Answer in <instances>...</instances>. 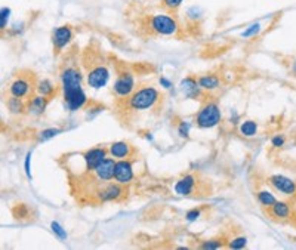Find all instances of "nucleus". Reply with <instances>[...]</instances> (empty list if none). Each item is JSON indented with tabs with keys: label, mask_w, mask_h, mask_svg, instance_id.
<instances>
[{
	"label": "nucleus",
	"mask_w": 296,
	"mask_h": 250,
	"mask_svg": "<svg viewBox=\"0 0 296 250\" xmlns=\"http://www.w3.org/2000/svg\"><path fill=\"white\" fill-rule=\"evenodd\" d=\"M59 87L64 105L70 113H76L87 105V95L83 89V74L76 65H65L59 71Z\"/></svg>",
	"instance_id": "obj_1"
},
{
	"label": "nucleus",
	"mask_w": 296,
	"mask_h": 250,
	"mask_svg": "<svg viewBox=\"0 0 296 250\" xmlns=\"http://www.w3.org/2000/svg\"><path fill=\"white\" fill-rule=\"evenodd\" d=\"M162 95L157 87L154 86H142L139 89H135V92L126 99V107L130 111H145L154 108Z\"/></svg>",
	"instance_id": "obj_2"
},
{
	"label": "nucleus",
	"mask_w": 296,
	"mask_h": 250,
	"mask_svg": "<svg viewBox=\"0 0 296 250\" xmlns=\"http://www.w3.org/2000/svg\"><path fill=\"white\" fill-rule=\"evenodd\" d=\"M147 28L157 36H176L179 33V24L176 18L170 13H156L150 15L147 19Z\"/></svg>",
	"instance_id": "obj_3"
},
{
	"label": "nucleus",
	"mask_w": 296,
	"mask_h": 250,
	"mask_svg": "<svg viewBox=\"0 0 296 250\" xmlns=\"http://www.w3.org/2000/svg\"><path fill=\"white\" fill-rule=\"evenodd\" d=\"M196 126L199 129H213L222 122L221 107L215 101H206L196 114Z\"/></svg>",
	"instance_id": "obj_4"
},
{
	"label": "nucleus",
	"mask_w": 296,
	"mask_h": 250,
	"mask_svg": "<svg viewBox=\"0 0 296 250\" xmlns=\"http://www.w3.org/2000/svg\"><path fill=\"white\" fill-rule=\"evenodd\" d=\"M110 79H111V71H110L108 65H105L104 62H95L90 67H87L86 83L90 89L99 90V89L105 87L108 84Z\"/></svg>",
	"instance_id": "obj_5"
},
{
	"label": "nucleus",
	"mask_w": 296,
	"mask_h": 250,
	"mask_svg": "<svg viewBox=\"0 0 296 250\" xmlns=\"http://www.w3.org/2000/svg\"><path fill=\"white\" fill-rule=\"evenodd\" d=\"M135 74L130 70H122L113 83V93L117 99H127L135 92Z\"/></svg>",
	"instance_id": "obj_6"
},
{
	"label": "nucleus",
	"mask_w": 296,
	"mask_h": 250,
	"mask_svg": "<svg viewBox=\"0 0 296 250\" xmlns=\"http://www.w3.org/2000/svg\"><path fill=\"white\" fill-rule=\"evenodd\" d=\"M36 82L37 80H34V77L31 74L16 76L7 87L9 96H16L21 99L30 98L36 92Z\"/></svg>",
	"instance_id": "obj_7"
},
{
	"label": "nucleus",
	"mask_w": 296,
	"mask_h": 250,
	"mask_svg": "<svg viewBox=\"0 0 296 250\" xmlns=\"http://www.w3.org/2000/svg\"><path fill=\"white\" fill-rule=\"evenodd\" d=\"M74 39V28L70 24H62L52 31V46L56 55H59Z\"/></svg>",
	"instance_id": "obj_8"
},
{
	"label": "nucleus",
	"mask_w": 296,
	"mask_h": 250,
	"mask_svg": "<svg viewBox=\"0 0 296 250\" xmlns=\"http://www.w3.org/2000/svg\"><path fill=\"white\" fill-rule=\"evenodd\" d=\"M98 202L101 203H108V202H117L125 196V188L119 182H104V185L98 187L93 193Z\"/></svg>",
	"instance_id": "obj_9"
},
{
	"label": "nucleus",
	"mask_w": 296,
	"mask_h": 250,
	"mask_svg": "<svg viewBox=\"0 0 296 250\" xmlns=\"http://www.w3.org/2000/svg\"><path fill=\"white\" fill-rule=\"evenodd\" d=\"M267 182L274 191H277L286 197H295L296 196V181L289 176L276 173V175L268 176Z\"/></svg>",
	"instance_id": "obj_10"
},
{
	"label": "nucleus",
	"mask_w": 296,
	"mask_h": 250,
	"mask_svg": "<svg viewBox=\"0 0 296 250\" xmlns=\"http://www.w3.org/2000/svg\"><path fill=\"white\" fill-rule=\"evenodd\" d=\"M135 179V170H133V160L130 159H122L116 162V170H114V181L122 184L123 187L129 185Z\"/></svg>",
	"instance_id": "obj_11"
},
{
	"label": "nucleus",
	"mask_w": 296,
	"mask_h": 250,
	"mask_svg": "<svg viewBox=\"0 0 296 250\" xmlns=\"http://www.w3.org/2000/svg\"><path fill=\"white\" fill-rule=\"evenodd\" d=\"M107 157H108V148H104L102 145H98V147L86 150L83 153V156H82V160L85 163V169L87 172H92Z\"/></svg>",
	"instance_id": "obj_12"
},
{
	"label": "nucleus",
	"mask_w": 296,
	"mask_h": 250,
	"mask_svg": "<svg viewBox=\"0 0 296 250\" xmlns=\"http://www.w3.org/2000/svg\"><path fill=\"white\" fill-rule=\"evenodd\" d=\"M116 159L113 157H107L104 159L93 170V176L98 182H110L114 179V170H116Z\"/></svg>",
	"instance_id": "obj_13"
},
{
	"label": "nucleus",
	"mask_w": 296,
	"mask_h": 250,
	"mask_svg": "<svg viewBox=\"0 0 296 250\" xmlns=\"http://www.w3.org/2000/svg\"><path fill=\"white\" fill-rule=\"evenodd\" d=\"M197 184H199L197 176L193 175V173H187V175L181 176V178L175 182L173 191H175L178 196H181V197H190V196L194 194V191H196V188H197Z\"/></svg>",
	"instance_id": "obj_14"
},
{
	"label": "nucleus",
	"mask_w": 296,
	"mask_h": 250,
	"mask_svg": "<svg viewBox=\"0 0 296 250\" xmlns=\"http://www.w3.org/2000/svg\"><path fill=\"white\" fill-rule=\"evenodd\" d=\"M179 90L181 93L187 98V99H200L203 96V89L199 84V80L193 76H188L185 79L181 80L179 83Z\"/></svg>",
	"instance_id": "obj_15"
},
{
	"label": "nucleus",
	"mask_w": 296,
	"mask_h": 250,
	"mask_svg": "<svg viewBox=\"0 0 296 250\" xmlns=\"http://www.w3.org/2000/svg\"><path fill=\"white\" fill-rule=\"evenodd\" d=\"M49 98L40 95V93H33L28 99H27V114L33 116V117H40L44 114L47 105H49Z\"/></svg>",
	"instance_id": "obj_16"
},
{
	"label": "nucleus",
	"mask_w": 296,
	"mask_h": 250,
	"mask_svg": "<svg viewBox=\"0 0 296 250\" xmlns=\"http://www.w3.org/2000/svg\"><path fill=\"white\" fill-rule=\"evenodd\" d=\"M108 156L116 160L130 159L133 156V147L127 141H114L108 147Z\"/></svg>",
	"instance_id": "obj_17"
},
{
	"label": "nucleus",
	"mask_w": 296,
	"mask_h": 250,
	"mask_svg": "<svg viewBox=\"0 0 296 250\" xmlns=\"http://www.w3.org/2000/svg\"><path fill=\"white\" fill-rule=\"evenodd\" d=\"M268 213L273 219L276 221H288L292 218V206L288 202L283 200H277L270 209Z\"/></svg>",
	"instance_id": "obj_18"
},
{
	"label": "nucleus",
	"mask_w": 296,
	"mask_h": 250,
	"mask_svg": "<svg viewBox=\"0 0 296 250\" xmlns=\"http://www.w3.org/2000/svg\"><path fill=\"white\" fill-rule=\"evenodd\" d=\"M199 80V84L200 87L205 90V92H215L221 87V77L215 73H208V74H203V76H199L197 77Z\"/></svg>",
	"instance_id": "obj_19"
},
{
	"label": "nucleus",
	"mask_w": 296,
	"mask_h": 250,
	"mask_svg": "<svg viewBox=\"0 0 296 250\" xmlns=\"http://www.w3.org/2000/svg\"><path fill=\"white\" fill-rule=\"evenodd\" d=\"M58 89H61V87H58L50 79H40V80L36 82V92L43 95V96H46V98H49V99L56 96Z\"/></svg>",
	"instance_id": "obj_20"
},
{
	"label": "nucleus",
	"mask_w": 296,
	"mask_h": 250,
	"mask_svg": "<svg viewBox=\"0 0 296 250\" xmlns=\"http://www.w3.org/2000/svg\"><path fill=\"white\" fill-rule=\"evenodd\" d=\"M6 107L13 116H22L24 113H27V102L16 96H9L6 101Z\"/></svg>",
	"instance_id": "obj_21"
},
{
	"label": "nucleus",
	"mask_w": 296,
	"mask_h": 250,
	"mask_svg": "<svg viewBox=\"0 0 296 250\" xmlns=\"http://www.w3.org/2000/svg\"><path fill=\"white\" fill-rule=\"evenodd\" d=\"M239 132L245 138H254L258 133V123L255 120H245L239 125Z\"/></svg>",
	"instance_id": "obj_22"
},
{
	"label": "nucleus",
	"mask_w": 296,
	"mask_h": 250,
	"mask_svg": "<svg viewBox=\"0 0 296 250\" xmlns=\"http://www.w3.org/2000/svg\"><path fill=\"white\" fill-rule=\"evenodd\" d=\"M256 200H258V203H259L262 208L270 209V208L277 202V197L274 196V193H271V191H268V190H261V191L256 193Z\"/></svg>",
	"instance_id": "obj_23"
},
{
	"label": "nucleus",
	"mask_w": 296,
	"mask_h": 250,
	"mask_svg": "<svg viewBox=\"0 0 296 250\" xmlns=\"http://www.w3.org/2000/svg\"><path fill=\"white\" fill-rule=\"evenodd\" d=\"M64 132V129H59V127H47V129H43L37 133V142H46L49 139H53L55 136L61 135Z\"/></svg>",
	"instance_id": "obj_24"
},
{
	"label": "nucleus",
	"mask_w": 296,
	"mask_h": 250,
	"mask_svg": "<svg viewBox=\"0 0 296 250\" xmlns=\"http://www.w3.org/2000/svg\"><path fill=\"white\" fill-rule=\"evenodd\" d=\"M248 246V239L245 236H237L234 239H230L228 243H227V248L228 249H234V250H240L245 249Z\"/></svg>",
	"instance_id": "obj_25"
},
{
	"label": "nucleus",
	"mask_w": 296,
	"mask_h": 250,
	"mask_svg": "<svg viewBox=\"0 0 296 250\" xmlns=\"http://www.w3.org/2000/svg\"><path fill=\"white\" fill-rule=\"evenodd\" d=\"M199 248L203 250L222 249V248H224V242H222V239H211V240H205V242H202Z\"/></svg>",
	"instance_id": "obj_26"
},
{
	"label": "nucleus",
	"mask_w": 296,
	"mask_h": 250,
	"mask_svg": "<svg viewBox=\"0 0 296 250\" xmlns=\"http://www.w3.org/2000/svg\"><path fill=\"white\" fill-rule=\"evenodd\" d=\"M50 230H52V233L56 236L58 240H61V242H65V240H67V231L64 230V227H62L58 221H52V222H50Z\"/></svg>",
	"instance_id": "obj_27"
},
{
	"label": "nucleus",
	"mask_w": 296,
	"mask_h": 250,
	"mask_svg": "<svg viewBox=\"0 0 296 250\" xmlns=\"http://www.w3.org/2000/svg\"><path fill=\"white\" fill-rule=\"evenodd\" d=\"M261 30H262V25H261L259 22H254V24H251V25L242 33V37H245V39H252V37H255V36H258V34L261 33Z\"/></svg>",
	"instance_id": "obj_28"
},
{
	"label": "nucleus",
	"mask_w": 296,
	"mask_h": 250,
	"mask_svg": "<svg viewBox=\"0 0 296 250\" xmlns=\"http://www.w3.org/2000/svg\"><path fill=\"white\" fill-rule=\"evenodd\" d=\"M10 7H7V6H3L1 9H0V31L3 33V31H6V28H7V22H9V19H10Z\"/></svg>",
	"instance_id": "obj_29"
},
{
	"label": "nucleus",
	"mask_w": 296,
	"mask_h": 250,
	"mask_svg": "<svg viewBox=\"0 0 296 250\" xmlns=\"http://www.w3.org/2000/svg\"><path fill=\"white\" fill-rule=\"evenodd\" d=\"M104 110H105V107H104L102 104H98V102H89V104L86 105V114H87L89 119H92L93 116L99 114V113L104 111Z\"/></svg>",
	"instance_id": "obj_30"
},
{
	"label": "nucleus",
	"mask_w": 296,
	"mask_h": 250,
	"mask_svg": "<svg viewBox=\"0 0 296 250\" xmlns=\"http://www.w3.org/2000/svg\"><path fill=\"white\" fill-rule=\"evenodd\" d=\"M202 16H203V9L202 7H199V6H191V7H188L187 9V18L190 19V21H199V19H202Z\"/></svg>",
	"instance_id": "obj_31"
},
{
	"label": "nucleus",
	"mask_w": 296,
	"mask_h": 250,
	"mask_svg": "<svg viewBox=\"0 0 296 250\" xmlns=\"http://www.w3.org/2000/svg\"><path fill=\"white\" fill-rule=\"evenodd\" d=\"M185 0H162V6L169 10V12H175L181 7V4L184 3Z\"/></svg>",
	"instance_id": "obj_32"
},
{
	"label": "nucleus",
	"mask_w": 296,
	"mask_h": 250,
	"mask_svg": "<svg viewBox=\"0 0 296 250\" xmlns=\"http://www.w3.org/2000/svg\"><path fill=\"white\" fill-rule=\"evenodd\" d=\"M190 130H191V123L190 122H185L182 120L178 126V135L184 139H187L190 136Z\"/></svg>",
	"instance_id": "obj_33"
},
{
	"label": "nucleus",
	"mask_w": 296,
	"mask_h": 250,
	"mask_svg": "<svg viewBox=\"0 0 296 250\" xmlns=\"http://www.w3.org/2000/svg\"><path fill=\"white\" fill-rule=\"evenodd\" d=\"M200 216H202V210H200L199 208H194V209H190V210L185 213V221L191 224V222H196Z\"/></svg>",
	"instance_id": "obj_34"
},
{
	"label": "nucleus",
	"mask_w": 296,
	"mask_h": 250,
	"mask_svg": "<svg viewBox=\"0 0 296 250\" xmlns=\"http://www.w3.org/2000/svg\"><path fill=\"white\" fill-rule=\"evenodd\" d=\"M285 144H286V136L283 133L274 135L271 138V147H274V148H282V147H285Z\"/></svg>",
	"instance_id": "obj_35"
},
{
	"label": "nucleus",
	"mask_w": 296,
	"mask_h": 250,
	"mask_svg": "<svg viewBox=\"0 0 296 250\" xmlns=\"http://www.w3.org/2000/svg\"><path fill=\"white\" fill-rule=\"evenodd\" d=\"M31 156H33V153L28 151L25 154V160H24V172H25L27 178H30V179H31Z\"/></svg>",
	"instance_id": "obj_36"
},
{
	"label": "nucleus",
	"mask_w": 296,
	"mask_h": 250,
	"mask_svg": "<svg viewBox=\"0 0 296 250\" xmlns=\"http://www.w3.org/2000/svg\"><path fill=\"white\" fill-rule=\"evenodd\" d=\"M24 22H15L10 28H9V33L12 34V36H19L22 31H24Z\"/></svg>",
	"instance_id": "obj_37"
},
{
	"label": "nucleus",
	"mask_w": 296,
	"mask_h": 250,
	"mask_svg": "<svg viewBox=\"0 0 296 250\" xmlns=\"http://www.w3.org/2000/svg\"><path fill=\"white\" fill-rule=\"evenodd\" d=\"M159 84H160V87H163V89H172V87H173V83H172L168 77H165V76H162V77L159 79Z\"/></svg>",
	"instance_id": "obj_38"
},
{
	"label": "nucleus",
	"mask_w": 296,
	"mask_h": 250,
	"mask_svg": "<svg viewBox=\"0 0 296 250\" xmlns=\"http://www.w3.org/2000/svg\"><path fill=\"white\" fill-rule=\"evenodd\" d=\"M231 114H233V116H230V122H231L233 125H240V116H239L236 111H231Z\"/></svg>",
	"instance_id": "obj_39"
},
{
	"label": "nucleus",
	"mask_w": 296,
	"mask_h": 250,
	"mask_svg": "<svg viewBox=\"0 0 296 250\" xmlns=\"http://www.w3.org/2000/svg\"><path fill=\"white\" fill-rule=\"evenodd\" d=\"M145 138H147V141H150V142L154 139V138H153V133H145Z\"/></svg>",
	"instance_id": "obj_40"
},
{
	"label": "nucleus",
	"mask_w": 296,
	"mask_h": 250,
	"mask_svg": "<svg viewBox=\"0 0 296 250\" xmlns=\"http://www.w3.org/2000/svg\"><path fill=\"white\" fill-rule=\"evenodd\" d=\"M292 70H294V73L296 74V59H295V62H294V65H292Z\"/></svg>",
	"instance_id": "obj_41"
}]
</instances>
